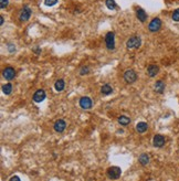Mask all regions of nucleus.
I'll use <instances>...</instances> for the list:
<instances>
[{"mask_svg":"<svg viewBox=\"0 0 179 181\" xmlns=\"http://www.w3.org/2000/svg\"><path fill=\"white\" fill-rule=\"evenodd\" d=\"M122 174V169L119 167H116V166H113V167H109L108 169L106 170V176L108 179L111 180H116L121 177Z\"/></svg>","mask_w":179,"mask_h":181,"instance_id":"f257e3e1","label":"nucleus"},{"mask_svg":"<svg viewBox=\"0 0 179 181\" xmlns=\"http://www.w3.org/2000/svg\"><path fill=\"white\" fill-rule=\"evenodd\" d=\"M123 77H124V81H125L126 83L133 84L137 81V73H136L134 70H132V69H128V70H126L125 72H124Z\"/></svg>","mask_w":179,"mask_h":181,"instance_id":"f03ea898","label":"nucleus"},{"mask_svg":"<svg viewBox=\"0 0 179 181\" xmlns=\"http://www.w3.org/2000/svg\"><path fill=\"white\" fill-rule=\"evenodd\" d=\"M142 44V39L140 37L137 35H134V37H130L129 39L126 41V47L127 49H138Z\"/></svg>","mask_w":179,"mask_h":181,"instance_id":"7ed1b4c3","label":"nucleus"},{"mask_svg":"<svg viewBox=\"0 0 179 181\" xmlns=\"http://www.w3.org/2000/svg\"><path fill=\"white\" fill-rule=\"evenodd\" d=\"M105 44H106V48L108 50H114L115 49V34L114 32H109L106 33L105 35Z\"/></svg>","mask_w":179,"mask_h":181,"instance_id":"20e7f679","label":"nucleus"},{"mask_svg":"<svg viewBox=\"0 0 179 181\" xmlns=\"http://www.w3.org/2000/svg\"><path fill=\"white\" fill-rule=\"evenodd\" d=\"M79 105L82 109H91L93 107V102H92V98L88 97V96H83V97L80 98Z\"/></svg>","mask_w":179,"mask_h":181,"instance_id":"39448f33","label":"nucleus"},{"mask_svg":"<svg viewBox=\"0 0 179 181\" xmlns=\"http://www.w3.org/2000/svg\"><path fill=\"white\" fill-rule=\"evenodd\" d=\"M161 28V20L159 18H154L148 24V30L150 32H157Z\"/></svg>","mask_w":179,"mask_h":181,"instance_id":"423d86ee","label":"nucleus"},{"mask_svg":"<svg viewBox=\"0 0 179 181\" xmlns=\"http://www.w3.org/2000/svg\"><path fill=\"white\" fill-rule=\"evenodd\" d=\"M31 13H32V11H31V9L28 7V6H24L22 9H21L20 13H19V20L20 21H28L29 19H30L31 17Z\"/></svg>","mask_w":179,"mask_h":181,"instance_id":"0eeeda50","label":"nucleus"},{"mask_svg":"<svg viewBox=\"0 0 179 181\" xmlns=\"http://www.w3.org/2000/svg\"><path fill=\"white\" fill-rule=\"evenodd\" d=\"M165 144H166V138L164 137L163 135L158 134V135H156V136H154V138H153L154 147H156V148H161V147H164Z\"/></svg>","mask_w":179,"mask_h":181,"instance_id":"6e6552de","label":"nucleus"},{"mask_svg":"<svg viewBox=\"0 0 179 181\" xmlns=\"http://www.w3.org/2000/svg\"><path fill=\"white\" fill-rule=\"evenodd\" d=\"M45 97H47L45 90H35V93L33 94L32 100H33V102H35V103H41V102H43V101L45 100Z\"/></svg>","mask_w":179,"mask_h":181,"instance_id":"1a4fd4ad","label":"nucleus"},{"mask_svg":"<svg viewBox=\"0 0 179 181\" xmlns=\"http://www.w3.org/2000/svg\"><path fill=\"white\" fill-rule=\"evenodd\" d=\"M3 77L7 80V81H11V80H13L14 76H16V71H14L13 67L8 66V67H6L5 70H3Z\"/></svg>","mask_w":179,"mask_h":181,"instance_id":"9d476101","label":"nucleus"},{"mask_svg":"<svg viewBox=\"0 0 179 181\" xmlns=\"http://www.w3.org/2000/svg\"><path fill=\"white\" fill-rule=\"evenodd\" d=\"M53 128L54 130H55L56 132H59V134H61V132H63L65 130V128H66V123H65L63 119H58V121L54 123L53 125Z\"/></svg>","mask_w":179,"mask_h":181,"instance_id":"9b49d317","label":"nucleus"},{"mask_svg":"<svg viewBox=\"0 0 179 181\" xmlns=\"http://www.w3.org/2000/svg\"><path fill=\"white\" fill-rule=\"evenodd\" d=\"M159 72V67L158 65L156 64H150L148 67H147V74H148L149 77H155L156 75L158 74Z\"/></svg>","mask_w":179,"mask_h":181,"instance_id":"f8f14e48","label":"nucleus"},{"mask_svg":"<svg viewBox=\"0 0 179 181\" xmlns=\"http://www.w3.org/2000/svg\"><path fill=\"white\" fill-rule=\"evenodd\" d=\"M165 87H166L165 83H164L163 81H161V80L156 82L155 85H154V90H155L156 93H158V94H163L164 90H165Z\"/></svg>","mask_w":179,"mask_h":181,"instance_id":"ddd939ff","label":"nucleus"},{"mask_svg":"<svg viewBox=\"0 0 179 181\" xmlns=\"http://www.w3.org/2000/svg\"><path fill=\"white\" fill-rule=\"evenodd\" d=\"M136 17H137V19L140 22H145V21L147 20V13L142 8H137V9H136Z\"/></svg>","mask_w":179,"mask_h":181,"instance_id":"4468645a","label":"nucleus"},{"mask_svg":"<svg viewBox=\"0 0 179 181\" xmlns=\"http://www.w3.org/2000/svg\"><path fill=\"white\" fill-rule=\"evenodd\" d=\"M136 132H140V134H144L145 132H147L148 129V124L145 123V122H140V123L136 124Z\"/></svg>","mask_w":179,"mask_h":181,"instance_id":"2eb2a0df","label":"nucleus"},{"mask_svg":"<svg viewBox=\"0 0 179 181\" xmlns=\"http://www.w3.org/2000/svg\"><path fill=\"white\" fill-rule=\"evenodd\" d=\"M138 161H140V163L142 166H147L149 163V161H150V158L146 153H144L138 157Z\"/></svg>","mask_w":179,"mask_h":181,"instance_id":"dca6fc26","label":"nucleus"},{"mask_svg":"<svg viewBox=\"0 0 179 181\" xmlns=\"http://www.w3.org/2000/svg\"><path fill=\"white\" fill-rule=\"evenodd\" d=\"M101 93H102L103 95H111V94L113 93V88H112V86L108 85V84H104V85L101 87Z\"/></svg>","mask_w":179,"mask_h":181,"instance_id":"f3484780","label":"nucleus"},{"mask_svg":"<svg viewBox=\"0 0 179 181\" xmlns=\"http://www.w3.org/2000/svg\"><path fill=\"white\" fill-rule=\"evenodd\" d=\"M117 122H118V124L121 126H127L130 124V118L125 116V115H121V116L118 117V119H117Z\"/></svg>","mask_w":179,"mask_h":181,"instance_id":"a211bd4d","label":"nucleus"},{"mask_svg":"<svg viewBox=\"0 0 179 181\" xmlns=\"http://www.w3.org/2000/svg\"><path fill=\"white\" fill-rule=\"evenodd\" d=\"M65 87V82L64 80H58V81L55 82V84H54V88H55V90H58V92H61V90H63Z\"/></svg>","mask_w":179,"mask_h":181,"instance_id":"6ab92c4d","label":"nucleus"},{"mask_svg":"<svg viewBox=\"0 0 179 181\" xmlns=\"http://www.w3.org/2000/svg\"><path fill=\"white\" fill-rule=\"evenodd\" d=\"M3 92L6 95H10L12 92V85L10 83H7L5 85H3Z\"/></svg>","mask_w":179,"mask_h":181,"instance_id":"aec40b11","label":"nucleus"},{"mask_svg":"<svg viewBox=\"0 0 179 181\" xmlns=\"http://www.w3.org/2000/svg\"><path fill=\"white\" fill-rule=\"evenodd\" d=\"M105 5H106V7L108 8L109 10H114L115 8H116L115 0H106V1H105Z\"/></svg>","mask_w":179,"mask_h":181,"instance_id":"412c9836","label":"nucleus"},{"mask_svg":"<svg viewBox=\"0 0 179 181\" xmlns=\"http://www.w3.org/2000/svg\"><path fill=\"white\" fill-rule=\"evenodd\" d=\"M171 19L175 21V22H179V8L174 10V12H172V14H171Z\"/></svg>","mask_w":179,"mask_h":181,"instance_id":"4be33fe9","label":"nucleus"},{"mask_svg":"<svg viewBox=\"0 0 179 181\" xmlns=\"http://www.w3.org/2000/svg\"><path fill=\"white\" fill-rule=\"evenodd\" d=\"M90 73V67L88 66H82L81 70H80V74L81 75H85Z\"/></svg>","mask_w":179,"mask_h":181,"instance_id":"5701e85b","label":"nucleus"},{"mask_svg":"<svg viewBox=\"0 0 179 181\" xmlns=\"http://www.w3.org/2000/svg\"><path fill=\"white\" fill-rule=\"evenodd\" d=\"M56 3H58V0H45L44 1L45 6H48V7H52V6L56 5Z\"/></svg>","mask_w":179,"mask_h":181,"instance_id":"b1692460","label":"nucleus"},{"mask_svg":"<svg viewBox=\"0 0 179 181\" xmlns=\"http://www.w3.org/2000/svg\"><path fill=\"white\" fill-rule=\"evenodd\" d=\"M8 0H0V8L1 9H5V8H7L8 6Z\"/></svg>","mask_w":179,"mask_h":181,"instance_id":"393cba45","label":"nucleus"},{"mask_svg":"<svg viewBox=\"0 0 179 181\" xmlns=\"http://www.w3.org/2000/svg\"><path fill=\"white\" fill-rule=\"evenodd\" d=\"M9 181H21L20 178H19L18 176H12L11 178L9 179Z\"/></svg>","mask_w":179,"mask_h":181,"instance_id":"a878e982","label":"nucleus"},{"mask_svg":"<svg viewBox=\"0 0 179 181\" xmlns=\"http://www.w3.org/2000/svg\"><path fill=\"white\" fill-rule=\"evenodd\" d=\"M0 23H1V26L3 24V16L0 17Z\"/></svg>","mask_w":179,"mask_h":181,"instance_id":"bb28decb","label":"nucleus"}]
</instances>
